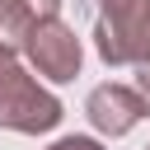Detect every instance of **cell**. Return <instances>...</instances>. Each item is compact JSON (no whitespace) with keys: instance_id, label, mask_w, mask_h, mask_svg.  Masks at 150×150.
<instances>
[{"instance_id":"obj_8","label":"cell","mask_w":150,"mask_h":150,"mask_svg":"<svg viewBox=\"0 0 150 150\" xmlns=\"http://www.w3.org/2000/svg\"><path fill=\"white\" fill-rule=\"evenodd\" d=\"M98 5V14H117V9H131L136 0H94Z\"/></svg>"},{"instance_id":"obj_3","label":"cell","mask_w":150,"mask_h":150,"mask_svg":"<svg viewBox=\"0 0 150 150\" xmlns=\"http://www.w3.org/2000/svg\"><path fill=\"white\" fill-rule=\"evenodd\" d=\"M94 47L108 66H150V0H136L117 14H98Z\"/></svg>"},{"instance_id":"obj_5","label":"cell","mask_w":150,"mask_h":150,"mask_svg":"<svg viewBox=\"0 0 150 150\" xmlns=\"http://www.w3.org/2000/svg\"><path fill=\"white\" fill-rule=\"evenodd\" d=\"M33 23H38V14L23 5V0H0V52H23V42H28V33H33Z\"/></svg>"},{"instance_id":"obj_7","label":"cell","mask_w":150,"mask_h":150,"mask_svg":"<svg viewBox=\"0 0 150 150\" xmlns=\"http://www.w3.org/2000/svg\"><path fill=\"white\" fill-rule=\"evenodd\" d=\"M38 19H47V14H61V0H23Z\"/></svg>"},{"instance_id":"obj_2","label":"cell","mask_w":150,"mask_h":150,"mask_svg":"<svg viewBox=\"0 0 150 150\" xmlns=\"http://www.w3.org/2000/svg\"><path fill=\"white\" fill-rule=\"evenodd\" d=\"M23 56H28V66H33L42 80H52V84H70V80L80 75V66H84V47H80L75 28H70L61 14H47V19L33 23V33H28V42H23Z\"/></svg>"},{"instance_id":"obj_6","label":"cell","mask_w":150,"mask_h":150,"mask_svg":"<svg viewBox=\"0 0 150 150\" xmlns=\"http://www.w3.org/2000/svg\"><path fill=\"white\" fill-rule=\"evenodd\" d=\"M47 150H103V141H98V136H61V141H52Z\"/></svg>"},{"instance_id":"obj_9","label":"cell","mask_w":150,"mask_h":150,"mask_svg":"<svg viewBox=\"0 0 150 150\" xmlns=\"http://www.w3.org/2000/svg\"><path fill=\"white\" fill-rule=\"evenodd\" d=\"M136 89L150 98V66H136Z\"/></svg>"},{"instance_id":"obj_1","label":"cell","mask_w":150,"mask_h":150,"mask_svg":"<svg viewBox=\"0 0 150 150\" xmlns=\"http://www.w3.org/2000/svg\"><path fill=\"white\" fill-rule=\"evenodd\" d=\"M66 117L61 98L28 75L14 52H0V127L19 136H42Z\"/></svg>"},{"instance_id":"obj_4","label":"cell","mask_w":150,"mask_h":150,"mask_svg":"<svg viewBox=\"0 0 150 150\" xmlns=\"http://www.w3.org/2000/svg\"><path fill=\"white\" fill-rule=\"evenodd\" d=\"M84 117H89V127H94L98 136H112V141H117V136H127L131 127H141V122L150 117V98H145L141 89H131V84L108 80V84L89 89Z\"/></svg>"},{"instance_id":"obj_10","label":"cell","mask_w":150,"mask_h":150,"mask_svg":"<svg viewBox=\"0 0 150 150\" xmlns=\"http://www.w3.org/2000/svg\"><path fill=\"white\" fill-rule=\"evenodd\" d=\"M145 150H150V145H145Z\"/></svg>"}]
</instances>
